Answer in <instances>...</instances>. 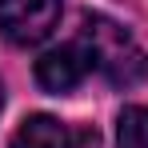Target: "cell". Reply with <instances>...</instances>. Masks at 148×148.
Masks as SVG:
<instances>
[{"mask_svg":"<svg viewBox=\"0 0 148 148\" xmlns=\"http://www.w3.org/2000/svg\"><path fill=\"white\" fill-rule=\"evenodd\" d=\"M92 72V60L80 40L64 44V48H52L36 60V80L48 88V92H72L84 76Z\"/></svg>","mask_w":148,"mask_h":148,"instance_id":"4","label":"cell"},{"mask_svg":"<svg viewBox=\"0 0 148 148\" xmlns=\"http://www.w3.org/2000/svg\"><path fill=\"white\" fill-rule=\"evenodd\" d=\"M0 108H4V84H0Z\"/></svg>","mask_w":148,"mask_h":148,"instance_id":"6","label":"cell"},{"mask_svg":"<svg viewBox=\"0 0 148 148\" xmlns=\"http://www.w3.org/2000/svg\"><path fill=\"white\" fill-rule=\"evenodd\" d=\"M96 144H100L96 128L68 124L56 116H28L12 136V148H96Z\"/></svg>","mask_w":148,"mask_h":148,"instance_id":"3","label":"cell"},{"mask_svg":"<svg viewBox=\"0 0 148 148\" xmlns=\"http://www.w3.org/2000/svg\"><path fill=\"white\" fill-rule=\"evenodd\" d=\"M60 20V0H0V32L12 44H40Z\"/></svg>","mask_w":148,"mask_h":148,"instance_id":"2","label":"cell"},{"mask_svg":"<svg viewBox=\"0 0 148 148\" xmlns=\"http://www.w3.org/2000/svg\"><path fill=\"white\" fill-rule=\"evenodd\" d=\"M116 148H148V108L128 104L116 120Z\"/></svg>","mask_w":148,"mask_h":148,"instance_id":"5","label":"cell"},{"mask_svg":"<svg viewBox=\"0 0 148 148\" xmlns=\"http://www.w3.org/2000/svg\"><path fill=\"white\" fill-rule=\"evenodd\" d=\"M80 44L88 52L92 68L104 80H112V84H124L128 88V84H136L148 72L144 48L132 40L128 28H120L116 20H108V16H88L84 28H80Z\"/></svg>","mask_w":148,"mask_h":148,"instance_id":"1","label":"cell"}]
</instances>
